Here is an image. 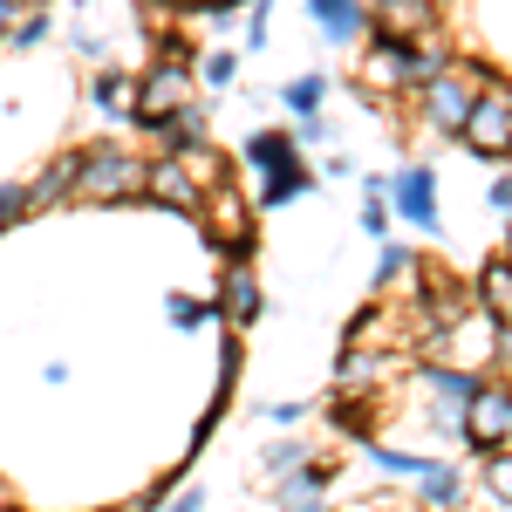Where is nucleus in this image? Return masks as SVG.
Instances as JSON below:
<instances>
[{
	"label": "nucleus",
	"instance_id": "f257e3e1",
	"mask_svg": "<svg viewBox=\"0 0 512 512\" xmlns=\"http://www.w3.org/2000/svg\"><path fill=\"white\" fill-rule=\"evenodd\" d=\"M444 69V41L437 35H417V41H396V35H376L369 28V55H362V89L376 96H396V89H424V82Z\"/></svg>",
	"mask_w": 512,
	"mask_h": 512
},
{
	"label": "nucleus",
	"instance_id": "f03ea898",
	"mask_svg": "<svg viewBox=\"0 0 512 512\" xmlns=\"http://www.w3.org/2000/svg\"><path fill=\"white\" fill-rule=\"evenodd\" d=\"M76 198H89V205H130V198H144V158L123 151V144H82Z\"/></svg>",
	"mask_w": 512,
	"mask_h": 512
},
{
	"label": "nucleus",
	"instance_id": "7ed1b4c3",
	"mask_svg": "<svg viewBox=\"0 0 512 512\" xmlns=\"http://www.w3.org/2000/svg\"><path fill=\"white\" fill-rule=\"evenodd\" d=\"M478 62H458V69H437L424 89H417V117L431 137H458L465 117H472V96H478Z\"/></svg>",
	"mask_w": 512,
	"mask_h": 512
},
{
	"label": "nucleus",
	"instance_id": "20e7f679",
	"mask_svg": "<svg viewBox=\"0 0 512 512\" xmlns=\"http://www.w3.org/2000/svg\"><path fill=\"white\" fill-rule=\"evenodd\" d=\"M417 383H424V417H431L437 431H451V437H465V403H472L478 390V376L465 369V362H424L417 369Z\"/></svg>",
	"mask_w": 512,
	"mask_h": 512
},
{
	"label": "nucleus",
	"instance_id": "39448f33",
	"mask_svg": "<svg viewBox=\"0 0 512 512\" xmlns=\"http://www.w3.org/2000/svg\"><path fill=\"white\" fill-rule=\"evenodd\" d=\"M458 144H472L478 158H512V89L478 82L472 117H465V130H458Z\"/></svg>",
	"mask_w": 512,
	"mask_h": 512
},
{
	"label": "nucleus",
	"instance_id": "423d86ee",
	"mask_svg": "<svg viewBox=\"0 0 512 512\" xmlns=\"http://www.w3.org/2000/svg\"><path fill=\"white\" fill-rule=\"evenodd\" d=\"M198 219H212V239H219V253L226 260H253V212H246V198H239V185L233 178H212L205 185V212Z\"/></svg>",
	"mask_w": 512,
	"mask_h": 512
},
{
	"label": "nucleus",
	"instance_id": "0eeeda50",
	"mask_svg": "<svg viewBox=\"0 0 512 512\" xmlns=\"http://www.w3.org/2000/svg\"><path fill=\"white\" fill-rule=\"evenodd\" d=\"M465 444H472L478 458L512 444V383H485L478 376L472 403H465Z\"/></svg>",
	"mask_w": 512,
	"mask_h": 512
},
{
	"label": "nucleus",
	"instance_id": "6e6552de",
	"mask_svg": "<svg viewBox=\"0 0 512 512\" xmlns=\"http://www.w3.org/2000/svg\"><path fill=\"white\" fill-rule=\"evenodd\" d=\"M144 198H158V205H171V212H185V219H198L205 212V178H198L185 158H151L144 164Z\"/></svg>",
	"mask_w": 512,
	"mask_h": 512
},
{
	"label": "nucleus",
	"instance_id": "1a4fd4ad",
	"mask_svg": "<svg viewBox=\"0 0 512 512\" xmlns=\"http://www.w3.org/2000/svg\"><path fill=\"white\" fill-rule=\"evenodd\" d=\"M178 103H192V76H185V62L158 55V69H144L137 96H130V123H151L164 110H178Z\"/></svg>",
	"mask_w": 512,
	"mask_h": 512
},
{
	"label": "nucleus",
	"instance_id": "9d476101",
	"mask_svg": "<svg viewBox=\"0 0 512 512\" xmlns=\"http://www.w3.org/2000/svg\"><path fill=\"white\" fill-rule=\"evenodd\" d=\"M390 205L417 226V233H437V171L431 164H410L390 178Z\"/></svg>",
	"mask_w": 512,
	"mask_h": 512
},
{
	"label": "nucleus",
	"instance_id": "9b49d317",
	"mask_svg": "<svg viewBox=\"0 0 512 512\" xmlns=\"http://www.w3.org/2000/svg\"><path fill=\"white\" fill-rule=\"evenodd\" d=\"M369 28L396 41L437 35V0H369Z\"/></svg>",
	"mask_w": 512,
	"mask_h": 512
},
{
	"label": "nucleus",
	"instance_id": "f8f14e48",
	"mask_svg": "<svg viewBox=\"0 0 512 512\" xmlns=\"http://www.w3.org/2000/svg\"><path fill=\"white\" fill-rule=\"evenodd\" d=\"M396 376V362L376 342H349V355L335 362V390H349V396H369V390H383Z\"/></svg>",
	"mask_w": 512,
	"mask_h": 512
},
{
	"label": "nucleus",
	"instance_id": "ddd939ff",
	"mask_svg": "<svg viewBox=\"0 0 512 512\" xmlns=\"http://www.w3.org/2000/svg\"><path fill=\"white\" fill-rule=\"evenodd\" d=\"M260 308H267V294H260L253 267H246V260H226V280H219V321L246 328V321H260Z\"/></svg>",
	"mask_w": 512,
	"mask_h": 512
},
{
	"label": "nucleus",
	"instance_id": "4468645a",
	"mask_svg": "<svg viewBox=\"0 0 512 512\" xmlns=\"http://www.w3.org/2000/svg\"><path fill=\"white\" fill-rule=\"evenodd\" d=\"M308 14H315V28L335 48H349V41L369 35V0H308Z\"/></svg>",
	"mask_w": 512,
	"mask_h": 512
},
{
	"label": "nucleus",
	"instance_id": "2eb2a0df",
	"mask_svg": "<svg viewBox=\"0 0 512 512\" xmlns=\"http://www.w3.org/2000/svg\"><path fill=\"white\" fill-rule=\"evenodd\" d=\"M137 130H151L164 151L178 158V151H192V144H205V110L198 103H178V110H164V117H151V123H137Z\"/></svg>",
	"mask_w": 512,
	"mask_h": 512
},
{
	"label": "nucleus",
	"instance_id": "dca6fc26",
	"mask_svg": "<svg viewBox=\"0 0 512 512\" xmlns=\"http://www.w3.org/2000/svg\"><path fill=\"white\" fill-rule=\"evenodd\" d=\"M328 478H335V465H321V458H301L294 472L274 478V506H315L321 492H328Z\"/></svg>",
	"mask_w": 512,
	"mask_h": 512
},
{
	"label": "nucleus",
	"instance_id": "f3484780",
	"mask_svg": "<svg viewBox=\"0 0 512 512\" xmlns=\"http://www.w3.org/2000/svg\"><path fill=\"white\" fill-rule=\"evenodd\" d=\"M76 171H82V151L48 158V164H41V178L28 185V212H35V205H55V198H76Z\"/></svg>",
	"mask_w": 512,
	"mask_h": 512
},
{
	"label": "nucleus",
	"instance_id": "a211bd4d",
	"mask_svg": "<svg viewBox=\"0 0 512 512\" xmlns=\"http://www.w3.org/2000/svg\"><path fill=\"white\" fill-rule=\"evenodd\" d=\"M308 185H315V171H308V164H301V151H294V158H280V164H267V171H260V198H267V205H294V198L308 192Z\"/></svg>",
	"mask_w": 512,
	"mask_h": 512
},
{
	"label": "nucleus",
	"instance_id": "6ab92c4d",
	"mask_svg": "<svg viewBox=\"0 0 512 512\" xmlns=\"http://www.w3.org/2000/svg\"><path fill=\"white\" fill-rule=\"evenodd\" d=\"M478 308L499 315V328H512V260H485V274H478Z\"/></svg>",
	"mask_w": 512,
	"mask_h": 512
},
{
	"label": "nucleus",
	"instance_id": "aec40b11",
	"mask_svg": "<svg viewBox=\"0 0 512 512\" xmlns=\"http://www.w3.org/2000/svg\"><path fill=\"white\" fill-rule=\"evenodd\" d=\"M130 96H137V89H130L123 69H96V76H89V103H96L103 117H123V110H130Z\"/></svg>",
	"mask_w": 512,
	"mask_h": 512
},
{
	"label": "nucleus",
	"instance_id": "412c9836",
	"mask_svg": "<svg viewBox=\"0 0 512 512\" xmlns=\"http://www.w3.org/2000/svg\"><path fill=\"white\" fill-rule=\"evenodd\" d=\"M294 151H301V144H294V130H253V137H246V151H239V158L253 164V171H267V164L294 158Z\"/></svg>",
	"mask_w": 512,
	"mask_h": 512
},
{
	"label": "nucleus",
	"instance_id": "4be33fe9",
	"mask_svg": "<svg viewBox=\"0 0 512 512\" xmlns=\"http://www.w3.org/2000/svg\"><path fill=\"white\" fill-rule=\"evenodd\" d=\"M321 103H328V76H294V82H280V110H294V117H315Z\"/></svg>",
	"mask_w": 512,
	"mask_h": 512
},
{
	"label": "nucleus",
	"instance_id": "5701e85b",
	"mask_svg": "<svg viewBox=\"0 0 512 512\" xmlns=\"http://www.w3.org/2000/svg\"><path fill=\"white\" fill-rule=\"evenodd\" d=\"M417 492H424V506H458V499H465V478L431 458V465L417 472Z\"/></svg>",
	"mask_w": 512,
	"mask_h": 512
},
{
	"label": "nucleus",
	"instance_id": "b1692460",
	"mask_svg": "<svg viewBox=\"0 0 512 512\" xmlns=\"http://www.w3.org/2000/svg\"><path fill=\"white\" fill-rule=\"evenodd\" d=\"M192 69H198V82L219 96V89H233V82H239V55H233V48H205V55H192Z\"/></svg>",
	"mask_w": 512,
	"mask_h": 512
},
{
	"label": "nucleus",
	"instance_id": "393cba45",
	"mask_svg": "<svg viewBox=\"0 0 512 512\" xmlns=\"http://www.w3.org/2000/svg\"><path fill=\"white\" fill-rule=\"evenodd\" d=\"M164 315L178 321V328H205V321H219V301H185V294H164Z\"/></svg>",
	"mask_w": 512,
	"mask_h": 512
},
{
	"label": "nucleus",
	"instance_id": "a878e982",
	"mask_svg": "<svg viewBox=\"0 0 512 512\" xmlns=\"http://www.w3.org/2000/svg\"><path fill=\"white\" fill-rule=\"evenodd\" d=\"M369 465H376V472H396V478H417L431 458H424V451H390V444H376V451H369Z\"/></svg>",
	"mask_w": 512,
	"mask_h": 512
},
{
	"label": "nucleus",
	"instance_id": "bb28decb",
	"mask_svg": "<svg viewBox=\"0 0 512 512\" xmlns=\"http://www.w3.org/2000/svg\"><path fill=\"white\" fill-rule=\"evenodd\" d=\"M301 458H315V451H308V444H301V437H280L274 451H267V458H260V472H267V478H280V472H294V465H301Z\"/></svg>",
	"mask_w": 512,
	"mask_h": 512
},
{
	"label": "nucleus",
	"instance_id": "cd10ccee",
	"mask_svg": "<svg viewBox=\"0 0 512 512\" xmlns=\"http://www.w3.org/2000/svg\"><path fill=\"white\" fill-rule=\"evenodd\" d=\"M376 246H383V253H376V287H390V280H403L410 267H417V260H410L403 246H390V239H376Z\"/></svg>",
	"mask_w": 512,
	"mask_h": 512
},
{
	"label": "nucleus",
	"instance_id": "c85d7f7f",
	"mask_svg": "<svg viewBox=\"0 0 512 512\" xmlns=\"http://www.w3.org/2000/svg\"><path fill=\"white\" fill-rule=\"evenodd\" d=\"M485 492H492L499 506H512V458H499V451H485Z\"/></svg>",
	"mask_w": 512,
	"mask_h": 512
},
{
	"label": "nucleus",
	"instance_id": "c756f323",
	"mask_svg": "<svg viewBox=\"0 0 512 512\" xmlns=\"http://www.w3.org/2000/svg\"><path fill=\"white\" fill-rule=\"evenodd\" d=\"M362 233L369 239L390 233V205H383V192H362Z\"/></svg>",
	"mask_w": 512,
	"mask_h": 512
},
{
	"label": "nucleus",
	"instance_id": "7c9ffc66",
	"mask_svg": "<svg viewBox=\"0 0 512 512\" xmlns=\"http://www.w3.org/2000/svg\"><path fill=\"white\" fill-rule=\"evenodd\" d=\"M14 48H41V41H48V14H28V21H14Z\"/></svg>",
	"mask_w": 512,
	"mask_h": 512
},
{
	"label": "nucleus",
	"instance_id": "2f4dec72",
	"mask_svg": "<svg viewBox=\"0 0 512 512\" xmlns=\"http://www.w3.org/2000/svg\"><path fill=\"white\" fill-rule=\"evenodd\" d=\"M321 137H335V123L321 117V110L315 117H294V144H321Z\"/></svg>",
	"mask_w": 512,
	"mask_h": 512
},
{
	"label": "nucleus",
	"instance_id": "473e14b6",
	"mask_svg": "<svg viewBox=\"0 0 512 512\" xmlns=\"http://www.w3.org/2000/svg\"><path fill=\"white\" fill-rule=\"evenodd\" d=\"M28 212V185H0V226H14Z\"/></svg>",
	"mask_w": 512,
	"mask_h": 512
},
{
	"label": "nucleus",
	"instance_id": "72a5a7b5",
	"mask_svg": "<svg viewBox=\"0 0 512 512\" xmlns=\"http://www.w3.org/2000/svg\"><path fill=\"white\" fill-rule=\"evenodd\" d=\"M246 48H267V7H246Z\"/></svg>",
	"mask_w": 512,
	"mask_h": 512
},
{
	"label": "nucleus",
	"instance_id": "f704fd0d",
	"mask_svg": "<svg viewBox=\"0 0 512 512\" xmlns=\"http://www.w3.org/2000/svg\"><path fill=\"white\" fill-rule=\"evenodd\" d=\"M301 410H308V403H260L267 424H301Z\"/></svg>",
	"mask_w": 512,
	"mask_h": 512
},
{
	"label": "nucleus",
	"instance_id": "c9c22d12",
	"mask_svg": "<svg viewBox=\"0 0 512 512\" xmlns=\"http://www.w3.org/2000/svg\"><path fill=\"white\" fill-rule=\"evenodd\" d=\"M492 212H512V178H492Z\"/></svg>",
	"mask_w": 512,
	"mask_h": 512
},
{
	"label": "nucleus",
	"instance_id": "e433bc0d",
	"mask_svg": "<svg viewBox=\"0 0 512 512\" xmlns=\"http://www.w3.org/2000/svg\"><path fill=\"white\" fill-rule=\"evenodd\" d=\"M14 14H21V0H0V41L14 35Z\"/></svg>",
	"mask_w": 512,
	"mask_h": 512
},
{
	"label": "nucleus",
	"instance_id": "4c0bfd02",
	"mask_svg": "<svg viewBox=\"0 0 512 512\" xmlns=\"http://www.w3.org/2000/svg\"><path fill=\"white\" fill-rule=\"evenodd\" d=\"M198 7H219V0H185V14H198ZM239 7H246V0H239Z\"/></svg>",
	"mask_w": 512,
	"mask_h": 512
},
{
	"label": "nucleus",
	"instance_id": "58836bf2",
	"mask_svg": "<svg viewBox=\"0 0 512 512\" xmlns=\"http://www.w3.org/2000/svg\"><path fill=\"white\" fill-rule=\"evenodd\" d=\"M21 7H48V0H21Z\"/></svg>",
	"mask_w": 512,
	"mask_h": 512
}]
</instances>
